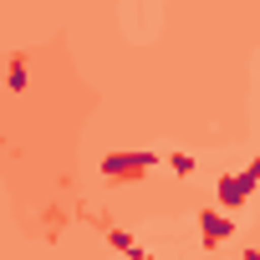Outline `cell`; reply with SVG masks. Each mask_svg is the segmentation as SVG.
Instances as JSON below:
<instances>
[{
    "mask_svg": "<svg viewBox=\"0 0 260 260\" xmlns=\"http://www.w3.org/2000/svg\"><path fill=\"white\" fill-rule=\"evenodd\" d=\"M153 164H158L153 153H107V158H102V174H107L112 184H133V179H143Z\"/></svg>",
    "mask_w": 260,
    "mask_h": 260,
    "instance_id": "1",
    "label": "cell"
},
{
    "mask_svg": "<svg viewBox=\"0 0 260 260\" xmlns=\"http://www.w3.org/2000/svg\"><path fill=\"white\" fill-rule=\"evenodd\" d=\"M250 194H255V179L250 174H224L219 179V209L224 214H235L240 204H250Z\"/></svg>",
    "mask_w": 260,
    "mask_h": 260,
    "instance_id": "2",
    "label": "cell"
},
{
    "mask_svg": "<svg viewBox=\"0 0 260 260\" xmlns=\"http://www.w3.org/2000/svg\"><path fill=\"white\" fill-rule=\"evenodd\" d=\"M199 230H204V245H209V250H219V245H230L235 219H230L224 209H204V214H199Z\"/></svg>",
    "mask_w": 260,
    "mask_h": 260,
    "instance_id": "3",
    "label": "cell"
},
{
    "mask_svg": "<svg viewBox=\"0 0 260 260\" xmlns=\"http://www.w3.org/2000/svg\"><path fill=\"white\" fill-rule=\"evenodd\" d=\"M107 245H112L117 255H127V260H148V255L138 250V240L127 235V230H117V224H107Z\"/></svg>",
    "mask_w": 260,
    "mask_h": 260,
    "instance_id": "4",
    "label": "cell"
},
{
    "mask_svg": "<svg viewBox=\"0 0 260 260\" xmlns=\"http://www.w3.org/2000/svg\"><path fill=\"white\" fill-rule=\"evenodd\" d=\"M169 174H174V179H189V174H194V158H189V153H169Z\"/></svg>",
    "mask_w": 260,
    "mask_h": 260,
    "instance_id": "5",
    "label": "cell"
},
{
    "mask_svg": "<svg viewBox=\"0 0 260 260\" xmlns=\"http://www.w3.org/2000/svg\"><path fill=\"white\" fill-rule=\"evenodd\" d=\"M6 87H11V92H21V87H26V72H21V56L11 61V82H6Z\"/></svg>",
    "mask_w": 260,
    "mask_h": 260,
    "instance_id": "6",
    "label": "cell"
},
{
    "mask_svg": "<svg viewBox=\"0 0 260 260\" xmlns=\"http://www.w3.org/2000/svg\"><path fill=\"white\" fill-rule=\"evenodd\" d=\"M245 174H250V179H255V184H260V153H255V158H250V169H245Z\"/></svg>",
    "mask_w": 260,
    "mask_h": 260,
    "instance_id": "7",
    "label": "cell"
},
{
    "mask_svg": "<svg viewBox=\"0 0 260 260\" xmlns=\"http://www.w3.org/2000/svg\"><path fill=\"white\" fill-rule=\"evenodd\" d=\"M240 260H260V250H245V255H240Z\"/></svg>",
    "mask_w": 260,
    "mask_h": 260,
    "instance_id": "8",
    "label": "cell"
},
{
    "mask_svg": "<svg viewBox=\"0 0 260 260\" xmlns=\"http://www.w3.org/2000/svg\"><path fill=\"white\" fill-rule=\"evenodd\" d=\"M148 260H153V255H148Z\"/></svg>",
    "mask_w": 260,
    "mask_h": 260,
    "instance_id": "9",
    "label": "cell"
}]
</instances>
